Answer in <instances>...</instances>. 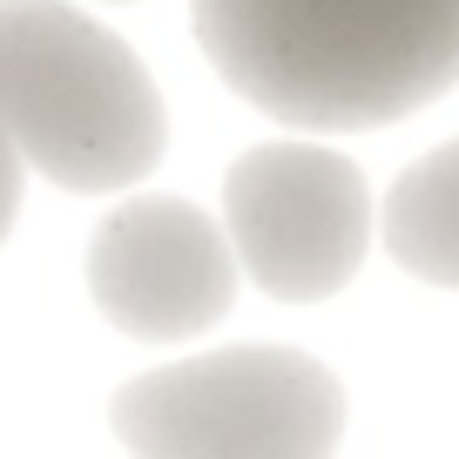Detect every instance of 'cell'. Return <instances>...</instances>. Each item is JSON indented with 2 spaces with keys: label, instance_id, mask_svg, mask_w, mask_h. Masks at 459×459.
I'll return each instance as SVG.
<instances>
[{
  "label": "cell",
  "instance_id": "6da1fadb",
  "mask_svg": "<svg viewBox=\"0 0 459 459\" xmlns=\"http://www.w3.org/2000/svg\"><path fill=\"white\" fill-rule=\"evenodd\" d=\"M196 41L290 129H378L459 82V0H189Z\"/></svg>",
  "mask_w": 459,
  "mask_h": 459
},
{
  "label": "cell",
  "instance_id": "8992f818",
  "mask_svg": "<svg viewBox=\"0 0 459 459\" xmlns=\"http://www.w3.org/2000/svg\"><path fill=\"white\" fill-rule=\"evenodd\" d=\"M378 237L399 271L459 290V143H439L385 189Z\"/></svg>",
  "mask_w": 459,
  "mask_h": 459
},
{
  "label": "cell",
  "instance_id": "7a4b0ae2",
  "mask_svg": "<svg viewBox=\"0 0 459 459\" xmlns=\"http://www.w3.org/2000/svg\"><path fill=\"white\" fill-rule=\"evenodd\" d=\"M0 135L55 189H129L169 149L149 68L68 0H0Z\"/></svg>",
  "mask_w": 459,
  "mask_h": 459
},
{
  "label": "cell",
  "instance_id": "3957f363",
  "mask_svg": "<svg viewBox=\"0 0 459 459\" xmlns=\"http://www.w3.org/2000/svg\"><path fill=\"white\" fill-rule=\"evenodd\" d=\"M108 426L143 459H325L344 439V385L290 344H230L129 378Z\"/></svg>",
  "mask_w": 459,
  "mask_h": 459
},
{
  "label": "cell",
  "instance_id": "52a82bcc",
  "mask_svg": "<svg viewBox=\"0 0 459 459\" xmlns=\"http://www.w3.org/2000/svg\"><path fill=\"white\" fill-rule=\"evenodd\" d=\"M21 156H14V143L0 135V244H7V230H14V216H21Z\"/></svg>",
  "mask_w": 459,
  "mask_h": 459
},
{
  "label": "cell",
  "instance_id": "5b68a950",
  "mask_svg": "<svg viewBox=\"0 0 459 459\" xmlns=\"http://www.w3.org/2000/svg\"><path fill=\"white\" fill-rule=\"evenodd\" d=\"M88 298L143 344H189L237 304V250L183 196H129L88 237Z\"/></svg>",
  "mask_w": 459,
  "mask_h": 459
},
{
  "label": "cell",
  "instance_id": "277c9868",
  "mask_svg": "<svg viewBox=\"0 0 459 459\" xmlns=\"http://www.w3.org/2000/svg\"><path fill=\"white\" fill-rule=\"evenodd\" d=\"M237 271L277 304L338 298L372 250V189L325 143H257L223 176Z\"/></svg>",
  "mask_w": 459,
  "mask_h": 459
}]
</instances>
